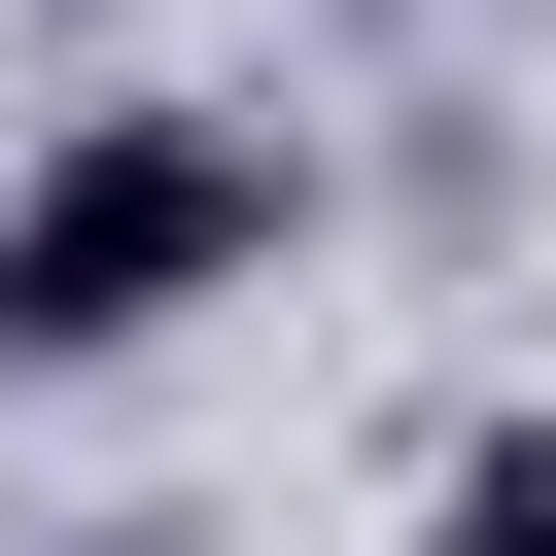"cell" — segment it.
Masks as SVG:
<instances>
[{"mask_svg": "<svg viewBox=\"0 0 556 556\" xmlns=\"http://www.w3.org/2000/svg\"><path fill=\"white\" fill-rule=\"evenodd\" d=\"M278 139L243 104H70L35 174H0V382H104V348H174L208 278H278Z\"/></svg>", "mask_w": 556, "mask_h": 556, "instance_id": "obj_1", "label": "cell"}, {"mask_svg": "<svg viewBox=\"0 0 556 556\" xmlns=\"http://www.w3.org/2000/svg\"><path fill=\"white\" fill-rule=\"evenodd\" d=\"M417 556H556V417H486V452L417 486Z\"/></svg>", "mask_w": 556, "mask_h": 556, "instance_id": "obj_2", "label": "cell"}, {"mask_svg": "<svg viewBox=\"0 0 556 556\" xmlns=\"http://www.w3.org/2000/svg\"><path fill=\"white\" fill-rule=\"evenodd\" d=\"M486 35H556V0H486Z\"/></svg>", "mask_w": 556, "mask_h": 556, "instance_id": "obj_3", "label": "cell"}]
</instances>
